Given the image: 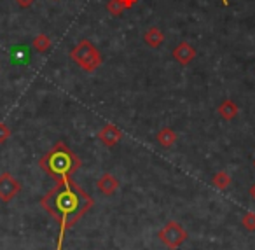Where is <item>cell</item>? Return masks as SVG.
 <instances>
[{
    "mask_svg": "<svg viewBox=\"0 0 255 250\" xmlns=\"http://www.w3.org/2000/svg\"><path fill=\"white\" fill-rule=\"evenodd\" d=\"M40 207L58 222V238L54 250H63L65 236L72 229V226L93 208V198L70 177V179L56 180L53 189H49L42 196Z\"/></svg>",
    "mask_w": 255,
    "mask_h": 250,
    "instance_id": "6da1fadb",
    "label": "cell"
},
{
    "mask_svg": "<svg viewBox=\"0 0 255 250\" xmlns=\"http://www.w3.org/2000/svg\"><path fill=\"white\" fill-rule=\"evenodd\" d=\"M39 166L51 179L63 180L74 177V173L79 172L82 163L79 156L65 142H58L53 145V149H49L46 154L40 156Z\"/></svg>",
    "mask_w": 255,
    "mask_h": 250,
    "instance_id": "7a4b0ae2",
    "label": "cell"
},
{
    "mask_svg": "<svg viewBox=\"0 0 255 250\" xmlns=\"http://www.w3.org/2000/svg\"><path fill=\"white\" fill-rule=\"evenodd\" d=\"M70 58L86 72H95L100 65L103 63V58L100 54V51L96 49V46L91 40L84 39L70 51Z\"/></svg>",
    "mask_w": 255,
    "mask_h": 250,
    "instance_id": "3957f363",
    "label": "cell"
},
{
    "mask_svg": "<svg viewBox=\"0 0 255 250\" xmlns=\"http://www.w3.org/2000/svg\"><path fill=\"white\" fill-rule=\"evenodd\" d=\"M157 238L161 240L166 249L177 250L182 247V243L187 240V231L178 224L177 221H168L163 228L157 231Z\"/></svg>",
    "mask_w": 255,
    "mask_h": 250,
    "instance_id": "277c9868",
    "label": "cell"
},
{
    "mask_svg": "<svg viewBox=\"0 0 255 250\" xmlns=\"http://www.w3.org/2000/svg\"><path fill=\"white\" fill-rule=\"evenodd\" d=\"M19 191H21V184L18 179H14L9 172L0 175V201L2 203L12 201L19 194Z\"/></svg>",
    "mask_w": 255,
    "mask_h": 250,
    "instance_id": "5b68a950",
    "label": "cell"
},
{
    "mask_svg": "<svg viewBox=\"0 0 255 250\" xmlns=\"http://www.w3.org/2000/svg\"><path fill=\"white\" fill-rule=\"evenodd\" d=\"M98 138L105 147H114V145L119 144L121 138H123V131L117 126H114V124H105V126L98 131Z\"/></svg>",
    "mask_w": 255,
    "mask_h": 250,
    "instance_id": "8992f818",
    "label": "cell"
},
{
    "mask_svg": "<svg viewBox=\"0 0 255 250\" xmlns=\"http://www.w3.org/2000/svg\"><path fill=\"white\" fill-rule=\"evenodd\" d=\"M96 189L105 196H112L117 189H119V180L114 177L112 173H103L98 180H96Z\"/></svg>",
    "mask_w": 255,
    "mask_h": 250,
    "instance_id": "52a82bcc",
    "label": "cell"
},
{
    "mask_svg": "<svg viewBox=\"0 0 255 250\" xmlns=\"http://www.w3.org/2000/svg\"><path fill=\"white\" fill-rule=\"evenodd\" d=\"M171 54H173V58L178 61V63L185 67V65H189L196 58V49L189 42H180L177 47H175Z\"/></svg>",
    "mask_w": 255,
    "mask_h": 250,
    "instance_id": "ba28073f",
    "label": "cell"
},
{
    "mask_svg": "<svg viewBox=\"0 0 255 250\" xmlns=\"http://www.w3.org/2000/svg\"><path fill=\"white\" fill-rule=\"evenodd\" d=\"M217 112H219V116L222 117V119L226 121H233L234 117L240 114V107L236 105V103L233 102V100H224L222 103L219 105V109H217Z\"/></svg>",
    "mask_w": 255,
    "mask_h": 250,
    "instance_id": "9c48e42d",
    "label": "cell"
},
{
    "mask_svg": "<svg viewBox=\"0 0 255 250\" xmlns=\"http://www.w3.org/2000/svg\"><path fill=\"white\" fill-rule=\"evenodd\" d=\"M143 40H145V44L149 47H154V49H157V47H159L161 44L164 42V33L161 32L159 28H156V26H150V28L147 30L145 33H143Z\"/></svg>",
    "mask_w": 255,
    "mask_h": 250,
    "instance_id": "30bf717a",
    "label": "cell"
},
{
    "mask_svg": "<svg viewBox=\"0 0 255 250\" xmlns=\"http://www.w3.org/2000/svg\"><path fill=\"white\" fill-rule=\"evenodd\" d=\"M156 140L159 142V145H163V147L170 149L171 145H175V144H177L178 137H177V133H175V131L171 130V128L164 126V128H161V130L157 131V135H156Z\"/></svg>",
    "mask_w": 255,
    "mask_h": 250,
    "instance_id": "8fae6325",
    "label": "cell"
},
{
    "mask_svg": "<svg viewBox=\"0 0 255 250\" xmlns=\"http://www.w3.org/2000/svg\"><path fill=\"white\" fill-rule=\"evenodd\" d=\"M32 46L33 49L37 51V53H47V51L51 49V46H53V42H51V39L46 35V33H39L37 37H33L32 40Z\"/></svg>",
    "mask_w": 255,
    "mask_h": 250,
    "instance_id": "7c38bea8",
    "label": "cell"
},
{
    "mask_svg": "<svg viewBox=\"0 0 255 250\" xmlns=\"http://www.w3.org/2000/svg\"><path fill=\"white\" fill-rule=\"evenodd\" d=\"M231 175L229 173H226L224 170H220V172H217L215 175L212 177V184L217 187V189H220V191H226L227 187L231 186Z\"/></svg>",
    "mask_w": 255,
    "mask_h": 250,
    "instance_id": "4fadbf2b",
    "label": "cell"
},
{
    "mask_svg": "<svg viewBox=\"0 0 255 250\" xmlns=\"http://www.w3.org/2000/svg\"><path fill=\"white\" fill-rule=\"evenodd\" d=\"M107 11H109V14H112L114 18H119V16L124 12V5L121 4L119 0H109V4H107Z\"/></svg>",
    "mask_w": 255,
    "mask_h": 250,
    "instance_id": "5bb4252c",
    "label": "cell"
},
{
    "mask_svg": "<svg viewBox=\"0 0 255 250\" xmlns=\"http://www.w3.org/2000/svg\"><path fill=\"white\" fill-rule=\"evenodd\" d=\"M241 224L247 231H255V212H247V214L241 217Z\"/></svg>",
    "mask_w": 255,
    "mask_h": 250,
    "instance_id": "9a60e30c",
    "label": "cell"
},
{
    "mask_svg": "<svg viewBox=\"0 0 255 250\" xmlns=\"http://www.w3.org/2000/svg\"><path fill=\"white\" fill-rule=\"evenodd\" d=\"M9 138H11V128H9L7 124L0 123V145L5 144Z\"/></svg>",
    "mask_w": 255,
    "mask_h": 250,
    "instance_id": "2e32d148",
    "label": "cell"
},
{
    "mask_svg": "<svg viewBox=\"0 0 255 250\" xmlns=\"http://www.w3.org/2000/svg\"><path fill=\"white\" fill-rule=\"evenodd\" d=\"M16 4L19 5V7H23V9H26V7H30V5L35 2V0H14Z\"/></svg>",
    "mask_w": 255,
    "mask_h": 250,
    "instance_id": "e0dca14e",
    "label": "cell"
},
{
    "mask_svg": "<svg viewBox=\"0 0 255 250\" xmlns=\"http://www.w3.org/2000/svg\"><path fill=\"white\" fill-rule=\"evenodd\" d=\"M119 2L124 5V9H131L133 5H136V2H138V0H119Z\"/></svg>",
    "mask_w": 255,
    "mask_h": 250,
    "instance_id": "ac0fdd59",
    "label": "cell"
},
{
    "mask_svg": "<svg viewBox=\"0 0 255 250\" xmlns=\"http://www.w3.org/2000/svg\"><path fill=\"white\" fill-rule=\"evenodd\" d=\"M250 196H252V200L255 201V182H254V186L250 187Z\"/></svg>",
    "mask_w": 255,
    "mask_h": 250,
    "instance_id": "d6986e66",
    "label": "cell"
},
{
    "mask_svg": "<svg viewBox=\"0 0 255 250\" xmlns=\"http://www.w3.org/2000/svg\"><path fill=\"white\" fill-rule=\"evenodd\" d=\"M222 4H224V5H227V4H229V2H227V0H222Z\"/></svg>",
    "mask_w": 255,
    "mask_h": 250,
    "instance_id": "ffe728a7",
    "label": "cell"
},
{
    "mask_svg": "<svg viewBox=\"0 0 255 250\" xmlns=\"http://www.w3.org/2000/svg\"><path fill=\"white\" fill-rule=\"evenodd\" d=\"M254 168H255V159H254Z\"/></svg>",
    "mask_w": 255,
    "mask_h": 250,
    "instance_id": "44dd1931",
    "label": "cell"
},
{
    "mask_svg": "<svg viewBox=\"0 0 255 250\" xmlns=\"http://www.w3.org/2000/svg\"><path fill=\"white\" fill-rule=\"evenodd\" d=\"M54 2H58V0H54Z\"/></svg>",
    "mask_w": 255,
    "mask_h": 250,
    "instance_id": "7402d4cb",
    "label": "cell"
}]
</instances>
